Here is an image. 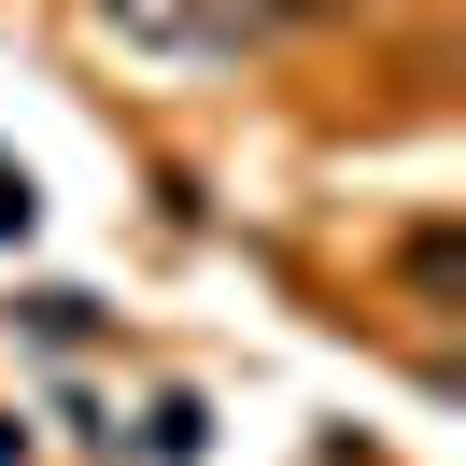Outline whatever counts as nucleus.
I'll use <instances>...</instances> for the list:
<instances>
[{
    "label": "nucleus",
    "mask_w": 466,
    "mask_h": 466,
    "mask_svg": "<svg viewBox=\"0 0 466 466\" xmlns=\"http://www.w3.org/2000/svg\"><path fill=\"white\" fill-rule=\"evenodd\" d=\"M0 240H29V184H15V170H0Z\"/></svg>",
    "instance_id": "obj_3"
},
{
    "label": "nucleus",
    "mask_w": 466,
    "mask_h": 466,
    "mask_svg": "<svg viewBox=\"0 0 466 466\" xmlns=\"http://www.w3.org/2000/svg\"><path fill=\"white\" fill-rule=\"evenodd\" d=\"M255 29H297V15H353V0H240Z\"/></svg>",
    "instance_id": "obj_2"
},
{
    "label": "nucleus",
    "mask_w": 466,
    "mask_h": 466,
    "mask_svg": "<svg viewBox=\"0 0 466 466\" xmlns=\"http://www.w3.org/2000/svg\"><path fill=\"white\" fill-rule=\"evenodd\" d=\"M127 43H170V57H212V43H255V15L240 0H99Z\"/></svg>",
    "instance_id": "obj_1"
}]
</instances>
